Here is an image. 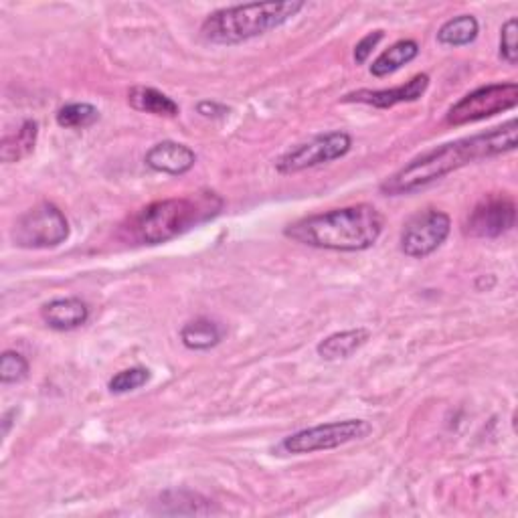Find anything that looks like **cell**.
I'll list each match as a JSON object with an SVG mask.
<instances>
[{
	"label": "cell",
	"mask_w": 518,
	"mask_h": 518,
	"mask_svg": "<svg viewBox=\"0 0 518 518\" xmlns=\"http://www.w3.org/2000/svg\"><path fill=\"white\" fill-rule=\"evenodd\" d=\"M516 142L518 122L508 120L506 124L488 132L460 138L415 156L381 185V191L389 197L411 195L472 162L512 152L516 148Z\"/></svg>",
	"instance_id": "1"
},
{
	"label": "cell",
	"mask_w": 518,
	"mask_h": 518,
	"mask_svg": "<svg viewBox=\"0 0 518 518\" xmlns=\"http://www.w3.org/2000/svg\"><path fill=\"white\" fill-rule=\"evenodd\" d=\"M383 233V215L371 205H353L304 217L286 227L296 243L330 251L371 249Z\"/></svg>",
	"instance_id": "2"
},
{
	"label": "cell",
	"mask_w": 518,
	"mask_h": 518,
	"mask_svg": "<svg viewBox=\"0 0 518 518\" xmlns=\"http://www.w3.org/2000/svg\"><path fill=\"white\" fill-rule=\"evenodd\" d=\"M223 205L225 201L211 191L156 201L132 215L124 231L140 245H160L215 219Z\"/></svg>",
	"instance_id": "3"
},
{
	"label": "cell",
	"mask_w": 518,
	"mask_h": 518,
	"mask_svg": "<svg viewBox=\"0 0 518 518\" xmlns=\"http://www.w3.org/2000/svg\"><path fill=\"white\" fill-rule=\"evenodd\" d=\"M304 7L306 3L300 0H284V3H251L219 9L203 21L201 35L215 45H239L286 25Z\"/></svg>",
	"instance_id": "4"
},
{
	"label": "cell",
	"mask_w": 518,
	"mask_h": 518,
	"mask_svg": "<svg viewBox=\"0 0 518 518\" xmlns=\"http://www.w3.org/2000/svg\"><path fill=\"white\" fill-rule=\"evenodd\" d=\"M373 427L365 419H344L300 429L296 434L282 440L280 450L286 454H312L340 448L357 440L367 438Z\"/></svg>",
	"instance_id": "5"
},
{
	"label": "cell",
	"mask_w": 518,
	"mask_h": 518,
	"mask_svg": "<svg viewBox=\"0 0 518 518\" xmlns=\"http://www.w3.org/2000/svg\"><path fill=\"white\" fill-rule=\"evenodd\" d=\"M69 221L53 203H39L23 213L13 227V241L23 249H49L65 243Z\"/></svg>",
	"instance_id": "6"
},
{
	"label": "cell",
	"mask_w": 518,
	"mask_h": 518,
	"mask_svg": "<svg viewBox=\"0 0 518 518\" xmlns=\"http://www.w3.org/2000/svg\"><path fill=\"white\" fill-rule=\"evenodd\" d=\"M518 104V83H492L484 85L464 96L458 104H454L448 114L446 122L450 126H466L474 124L486 118H492L496 114H502L506 110H514Z\"/></svg>",
	"instance_id": "7"
},
{
	"label": "cell",
	"mask_w": 518,
	"mask_h": 518,
	"mask_svg": "<svg viewBox=\"0 0 518 518\" xmlns=\"http://www.w3.org/2000/svg\"><path fill=\"white\" fill-rule=\"evenodd\" d=\"M353 146V138L347 132H328L318 134L282 154L276 160V168L282 175H294L306 168H314L320 164H328L347 156Z\"/></svg>",
	"instance_id": "8"
},
{
	"label": "cell",
	"mask_w": 518,
	"mask_h": 518,
	"mask_svg": "<svg viewBox=\"0 0 518 518\" xmlns=\"http://www.w3.org/2000/svg\"><path fill=\"white\" fill-rule=\"evenodd\" d=\"M452 221L444 211L425 209L415 213L401 231V251L407 257L423 259L438 251L448 239Z\"/></svg>",
	"instance_id": "9"
},
{
	"label": "cell",
	"mask_w": 518,
	"mask_h": 518,
	"mask_svg": "<svg viewBox=\"0 0 518 518\" xmlns=\"http://www.w3.org/2000/svg\"><path fill=\"white\" fill-rule=\"evenodd\" d=\"M516 223V205L504 193L484 197L468 215L464 233L476 239H494L508 233Z\"/></svg>",
	"instance_id": "10"
},
{
	"label": "cell",
	"mask_w": 518,
	"mask_h": 518,
	"mask_svg": "<svg viewBox=\"0 0 518 518\" xmlns=\"http://www.w3.org/2000/svg\"><path fill=\"white\" fill-rule=\"evenodd\" d=\"M429 88V75L427 73H419L415 77H411L407 83L397 85V88L391 90H359L353 92L349 96H344L342 102H357V104H367L373 108H393L397 104H409V102H417L419 98H423V94Z\"/></svg>",
	"instance_id": "11"
},
{
	"label": "cell",
	"mask_w": 518,
	"mask_h": 518,
	"mask_svg": "<svg viewBox=\"0 0 518 518\" xmlns=\"http://www.w3.org/2000/svg\"><path fill=\"white\" fill-rule=\"evenodd\" d=\"M146 166L156 170V172H164V175H172V177H181L187 175V172L195 166L197 162V154L179 142H158L154 144L144 158Z\"/></svg>",
	"instance_id": "12"
},
{
	"label": "cell",
	"mask_w": 518,
	"mask_h": 518,
	"mask_svg": "<svg viewBox=\"0 0 518 518\" xmlns=\"http://www.w3.org/2000/svg\"><path fill=\"white\" fill-rule=\"evenodd\" d=\"M41 318L45 324L59 332H69L90 320V308L81 298H55L41 308Z\"/></svg>",
	"instance_id": "13"
},
{
	"label": "cell",
	"mask_w": 518,
	"mask_h": 518,
	"mask_svg": "<svg viewBox=\"0 0 518 518\" xmlns=\"http://www.w3.org/2000/svg\"><path fill=\"white\" fill-rule=\"evenodd\" d=\"M371 338V332L367 328H353V330H342L336 334H330L324 338L316 351L324 361H338V359H349L355 355L363 344Z\"/></svg>",
	"instance_id": "14"
},
{
	"label": "cell",
	"mask_w": 518,
	"mask_h": 518,
	"mask_svg": "<svg viewBox=\"0 0 518 518\" xmlns=\"http://www.w3.org/2000/svg\"><path fill=\"white\" fill-rule=\"evenodd\" d=\"M128 104L136 112L152 114L160 118H175L181 114V108L175 100L154 88H146V85H136V88L128 92Z\"/></svg>",
	"instance_id": "15"
},
{
	"label": "cell",
	"mask_w": 518,
	"mask_h": 518,
	"mask_svg": "<svg viewBox=\"0 0 518 518\" xmlns=\"http://www.w3.org/2000/svg\"><path fill=\"white\" fill-rule=\"evenodd\" d=\"M37 138H39V124L35 120H25L19 126V130L7 134L3 142H0V160L5 164L21 162L35 150Z\"/></svg>",
	"instance_id": "16"
},
{
	"label": "cell",
	"mask_w": 518,
	"mask_h": 518,
	"mask_svg": "<svg viewBox=\"0 0 518 518\" xmlns=\"http://www.w3.org/2000/svg\"><path fill=\"white\" fill-rule=\"evenodd\" d=\"M223 330L209 318H197L181 328V340L189 351H209L221 342Z\"/></svg>",
	"instance_id": "17"
},
{
	"label": "cell",
	"mask_w": 518,
	"mask_h": 518,
	"mask_svg": "<svg viewBox=\"0 0 518 518\" xmlns=\"http://www.w3.org/2000/svg\"><path fill=\"white\" fill-rule=\"evenodd\" d=\"M419 55V45L411 39H403L397 41L395 45H391L387 51H383L371 65V73L375 77H387L391 73H395L397 69H401L403 65L411 63L415 57Z\"/></svg>",
	"instance_id": "18"
},
{
	"label": "cell",
	"mask_w": 518,
	"mask_h": 518,
	"mask_svg": "<svg viewBox=\"0 0 518 518\" xmlns=\"http://www.w3.org/2000/svg\"><path fill=\"white\" fill-rule=\"evenodd\" d=\"M480 25L472 15H460L444 23L438 31V43L446 47H464L478 37Z\"/></svg>",
	"instance_id": "19"
},
{
	"label": "cell",
	"mask_w": 518,
	"mask_h": 518,
	"mask_svg": "<svg viewBox=\"0 0 518 518\" xmlns=\"http://www.w3.org/2000/svg\"><path fill=\"white\" fill-rule=\"evenodd\" d=\"M100 120V110L92 104H67L57 112V124L69 130L90 128Z\"/></svg>",
	"instance_id": "20"
},
{
	"label": "cell",
	"mask_w": 518,
	"mask_h": 518,
	"mask_svg": "<svg viewBox=\"0 0 518 518\" xmlns=\"http://www.w3.org/2000/svg\"><path fill=\"white\" fill-rule=\"evenodd\" d=\"M29 375V361L17 351H5L0 357V381L5 385L21 383Z\"/></svg>",
	"instance_id": "21"
},
{
	"label": "cell",
	"mask_w": 518,
	"mask_h": 518,
	"mask_svg": "<svg viewBox=\"0 0 518 518\" xmlns=\"http://www.w3.org/2000/svg\"><path fill=\"white\" fill-rule=\"evenodd\" d=\"M150 381V371L144 367H132L126 371H120L118 375H114L108 383L110 393L114 395H122V393H130L140 389L142 385H146Z\"/></svg>",
	"instance_id": "22"
},
{
	"label": "cell",
	"mask_w": 518,
	"mask_h": 518,
	"mask_svg": "<svg viewBox=\"0 0 518 518\" xmlns=\"http://www.w3.org/2000/svg\"><path fill=\"white\" fill-rule=\"evenodd\" d=\"M516 31H518V21L516 19H508L502 29H500V57L508 63V65H516Z\"/></svg>",
	"instance_id": "23"
},
{
	"label": "cell",
	"mask_w": 518,
	"mask_h": 518,
	"mask_svg": "<svg viewBox=\"0 0 518 518\" xmlns=\"http://www.w3.org/2000/svg\"><path fill=\"white\" fill-rule=\"evenodd\" d=\"M383 37H385L383 31H373V33L365 35V37L357 43V47H355V61H357L359 65L367 63V59L373 55L375 47L383 41Z\"/></svg>",
	"instance_id": "24"
},
{
	"label": "cell",
	"mask_w": 518,
	"mask_h": 518,
	"mask_svg": "<svg viewBox=\"0 0 518 518\" xmlns=\"http://www.w3.org/2000/svg\"><path fill=\"white\" fill-rule=\"evenodd\" d=\"M199 114H203L205 118H215L219 114H227V110L223 106H217V104H211V102H203V104H199Z\"/></svg>",
	"instance_id": "25"
},
{
	"label": "cell",
	"mask_w": 518,
	"mask_h": 518,
	"mask_svg": "<svg viewBox=\"0 0 518 518\" xmlns=\"http://www.w3.org/2000/svg\"><path fill=\"white\" fill-rule=\"evenodd\" d=\"M175 494H179V496H177V498H181L179 502H183V504H185V498H183V496H185V492H175ZM197 498H199V496H197V494H193V496H191V500H187V502H193V500H197ZM189 510H191V514H207V510H205V508H199V506H195V504H193ZM175 514H187V510L177 508V512H175Z\"/></svg>",
	"instance_id": "26"
}]
</instances>
